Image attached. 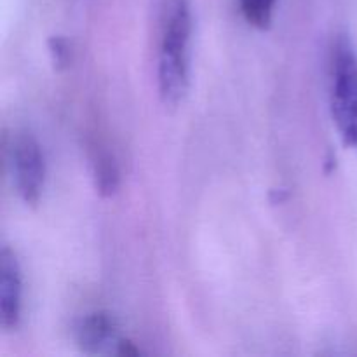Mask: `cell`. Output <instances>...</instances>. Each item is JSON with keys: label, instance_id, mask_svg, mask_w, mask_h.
<instances>
[{"label": "cell", "instance_id": "3", "mask_svg": "<svg viewBox=\"0 0 357 357\" xmlns=\"http://www.w3.org/2000/svg\"><path fill=\"white\" fill-rule=\"evenodd\" d=\"M10 166L17 194L24 204L37 206L45 183V160L40 145L28 131H20L10 142Z\"/></svg>", "mask_w": 357, "mask_h": 357}, {"label": "cell", "instance_id": "7", "mask_svg": "<svg viewBox=\"0 0 357 357\" xmlns=\"http://www.w3.org/2000/svg\"><path fill=\"white\" fill-rule=\"evenodd\" d=\"M275 2L278 0H239L246 21L258 30H267L271 26Z\"/></svg>", "mask_w": 357, "mask_h": 357}, {"label": "cell", "instance_id": "2", "mask_svg": "<svg viewBox=\"0 0 357 357\" xmlns=\"http://www.w3.org/2000/svg\"><path fill=\"white\" fill-rule=\"evenodd\" d=\"M331 115L345 145L357 149V54L345 35L331 54Z\"/></svg>", "mask_w": 357, "mask_h": 357}, {"label": "cell", "instance_id": "5", "mask_svg": "<svg viewBox=\"0 0 357 357\" xmlns=\"http://www.w3.org/2000/svg\"><path fill=\"white\" fill-rule=\"evenodd\" d=\"M77 345L86 354H100L112 345L121 344L117 319L110 312L87 314L75 328Z\"/></svg>", "mask_w": 357, "mask_h": 357}, {"label": "cell", "instance_id": "8", "mask_svg": "<svg viewBox=\"0 0 357 357\" xmlns=\"http://www.w3.org/2000/svg\"><path fill=\"white\" fill-rule=\"evenodd\" d=\"M49 52L52 56V63L58 68H66L70 65V59H72V47H70V42L66 40L61 35H52L47 40Z\"/></svg>", "mask_w": 357, "mask_h": 357}, {"label": "cell", "instance_id": "6", "mask_svg": "<svg viewBox=\"0 0 357 357\" xmlns=\"http://www.w3.org/2000/svg\"><path fill=\"white\" fill-rule=\"evenodd\" d=\"M93 176L94 187L98 194L103 197H112L119 190L121 185V171H119L117 160L107 150L94 152L93 157Z\"/></svg>", "mask_w": 357, "mask_h": 357}, {"label": "cell", "instance_id": "4", "mask_svg": "<svg viewBox=\"0 0 357 357\" xmlns=\"http://www.w3.org/2000/svg\"><path fill=\"white\" fill-rule=\"evenodd\" d=\"M23 279L16 253L3 246L0 250V326L6 331L16 330L21 321Z\"/></svg>", "mask_w": 357, "mask_h": 357}, {"label": "cell", "instance_id": "1", "mask_svg": "<svg viewBox=\"0 0 357 357\" xmlns=\"http://www.w3.org/2000/svg\"><path fill=\"white\" fill-rule=\"evenodd\" d=\"M192 13L188 0H167L159 52V94L166 107L183 101L190 82Z\"/></svg>", "mask_w": 357, "mask_h": 357}]
</instances>
